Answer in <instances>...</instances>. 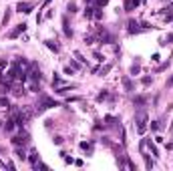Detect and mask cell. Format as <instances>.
Listing matches in <instances>:
<instances>
[{"label": "cell", "instance_id": "1", "mask_svg": "<svg viewBox=\"0 0 173 171\" xmlns=\"http://www.w3.org/2000/svg\"><path fill=\"white\" fill-rule=\"evenodd\" d=\"M135 123H137V131L143 135V133H145V129H147V115H145V113H137Z\"/></svg>", "mask_w": 173, "mask_h": 171}, {"label": "cell", "instance_id": "2", "mask_svg": "<svg viewBox=\"0 0 173 171\" xmlns=\"http://www.w3.org/2000/svg\"><path fill=\"white\" fill-rule=\"evenodd\" d=\"M48 107H58V103H56V101H52V99H48V97H44L43 103L38 105V113L44 111V109H48Z\"/></svg>", "mask_w": 173, "mask_h": 171}, {"label": "cell", "instance_id": "3", "mask_svg": "<svg viewBox=\"0 0 173 171\" xmlns=\"http://www.w3.org/2000/svg\"><path fill=\"white\" fill-rule=\"evenodd\" d=\"M32 8H34V2H20V4L16 6V10H18V12H24V14L32 12Z\"/></svg>", "mask_w": 173, "mask_h": 171}, {"label": "cell", "instance_id": "4", "mask_svg": "<svg viewBox=\"0 0 173 171\" xmlns=\"http://www.w3.org/2000/svg\"><path fill=\"white\" fill-rule=\"evenodd\" d=\"M24 30H26V24L22 22V24H18V26H16V28H14V30L8 34V36H10V38H16V36H18V34H22Z\"/></svg>", "mask_w": 173, "mask_h": 171}, {"label": "cell", "instance_id": "5", "mask_svg": "<svg viewBox=\"0 0 173 171\" xmlns=\"http://www.w3.org/2000/svg\"><path fill=\"white\" fill-rule=\"evenodd\" d=\"M137 4H139V0H127V2H125V10H127V12H131Z\"/></svg>", "mask_w": 173, "mask_h": 171}, {"label": "cell", "instance_id": "6", "mask_svg": "<svg viewBox=\"0 0 173 171\" xmlns=\"http://www.w3.org/2000/svg\"><path fill=\"white\" fill-rule=\"evenodd\" d=\"M62 26H65V34H67V36H73V30L69 28V20H67V16L62 18Z\"/></svg>", "mask_w": 173, "mask_h": 171}, {"label": "cell", "instance_id": "7", "mask_svg": "<svg viewBox=\"0 0 173 171\" xmlns=\"http://www.w3.org/2000/svg\"><path fill=\"white\" fill-rule=\"evenodd\" d=\"M129 32L133 34V32H139V24L135 22V20H131L129 22Z\"/></svg>", "mask_w": 173, "mask_h": 171}, {"label": "cell", "instance_id": "8", "mask_svg": "<svg viewBox=\"0 0 173 171\" xmlns=\"http://www.w3.org/2000/svg\"><path fill=\"white\" fill-rule=\"evenodd\" d=\"M46 46H48L52 52H58V44H54L52 41H46Z\"/></svg>", "mask_w": 173, "mask_h": 171}, {"label": "cell", "instance_id": "9", "mask_svg": "<svg viewBox=\"0 0 173 171\" xmlns=\"http://www.w3.org/2000/svg\"><path fill=\"white\" fill-rule=\"evenodd\" d=\"M16 157L24 161V159H26V153H24V149H16Z\"/></svg>", "mask_w": 173, "mask_h": 171}, {"label": "cell", "instance_id": "10", "mask_svg": "<svg viewBox=\"0 0 173 171\" xmlns=\"http://www.w3.org/2000/svg\"><path fill=\"white\" fill-rule=\"evenodd\" d=\"M28 159H30V165L34 167V165H36V151H30V157H28Z\"/></svg>", "mask_w": 173, "mask_h": 171}, {"label": "cell", "instance_id": "11", "mask_svg": "<svg viewBox=\"0 0 173 171\" xmlns=\"http://www.w3.org/2000/svg\"><path fill=\"white\" fill-rule=\"evenodd\" d=\"M123 85H125V89H127V91H133V85H131V81L127 79V77L123 79Z\"/></svg>", "mask_w": 173, "mask_h": 171}, {"label": "cell", "instance_id": "12", "mask_svg": "<svg viewBox=\"0 0 173 171\" xmlns=\"http://www.w3.org/2000/svg\"><path fill=\"white\" fill-rule=\"evenodd\" d=\"M14 125H16V121H14V119L6 121V129H8V131H12V129H14Z\"/></svg>", "mask_w": 173, "mask_h": 171}, {"label": "cell", "instance_id": "13", "mask_svg": "<svg viewBox=\"0 0 173 171\" xmlns=\"http://www.w3.org/2000/svg\"><path fill=\"white\" fill-rule=\"evenodd\" d=\"M135 103H137V105H145L147 99H145V97H135Z\"/></svg>", "mask_w": 173, "mask_h": 171}, {"label": "cell", "instance_id": "14", "mask_svg": "<svg viewBox=\"0 0 173 171\" xmlns=\"http://www.w3.org/2000/svg\"><path fill=\"white\" fill-rule=\"evenodd\" d=\"M8 18H10V10L6 8V14H4V20H2V24H4V26L8 24Z\"/></svg>", "mask_w": 173, "mask_h": 171}, {"label": "cell", "instance_id": "15", "mask_svg": "<svg viewBox=\"0 0 173 171\" xmlns=\"http://www.w3.org/2000/svg\"><path fill=\"white\" fill-rule=\"evenodd\" d=\"M145 167H147V169H151V167H153V161H151L147 155H145Z\"/></svg>", "mask_w": 173, "mask_h": 171}, {"label": "cell", "instance_id": "16", "mask_svg": "<svg viewBox=\"0 0 173 171\" xmlns=\"http://www.w3.org/2000/svg\"><path fill=\"white\" fill-rule=\"evenodd\" d=\"M0 107H10V103H8V99H4V97H2V99H0Z\"/></svg>", "mask_w": 173, "mask_h": 171}, {"label": "cell", "instance_id": "17", "mask_svg": "<svg viewBox=\"0 0 173 171\" xmlns=\"http://www.w3.org/2000/svg\"><path fill=\"white\" fill-rule=\"evenodd\" d=\"M111 67H113V65H107V67H105V69H103V71H101V75H107V73H109V71H111Z\"/></svg>", "mask_w": 173, "mask_h": 171}, {"label": "cell", "instance_id": "18", "mask_svg": "<svg viewBox=\"0 0 173 171\" xmlns=\"http://www.w3.org/2000/svg\"><path fill=\"white\" fill-rule=\"evenodd\" d=\"M137 73H139V67L133 65V67H131V75H137Z\"/></svg>", "mask_w": 173, "mask_h": 171}, {"label": "cell", "instance_id": "19", "mask_svg": "<svg viewBox=\"0 0 173 171\" xmlns=\"http://www.w3.org/2000/svg\"><path fill=\"white\" fill-rule=\"evenodd\" d=\"M75 56H77V58H79V60H81V62H85L86 58H83V54H81V52H79V50H77V52H75Z\"/></svg>", "mask_w": 173, "mask_h": 171}, {"label": "cell", "instance_id": "20", "mask_svg": "<svg viewBox=\"0 0 173 171\" xmlns=\"http://www.w3.org/2000/svg\"><path fill=\"white\" fill-rule=\"evenodd\" d=\"M81 149H85V151H91V145H89V143H81Z\"/></svg>", "mask_w": 173, "mask_h": 171}, {"label": "cell", "instance_id": "21", "mask_svg": "<svg viewBox=\"0 0 173 171\" xmlns=\"http://www.w3.org/2000/svg\"><path fill=\"white\" fill-rule=\"evenodd\" d=\"M69 67H71V69L75 71V69H79V62H75V60H71V65H69Z\"/></svg>", "mask_w": 173, "mask_h": 171}, {"label": "cell", "instance_id": "22", "mask_svg": "<svg viewBox=\"0 0 173 171\" xmlns=\"http://www.w3.org/2000/svg\"><path fill=\"white\" fill-rule=\"evenodd\" d=\"M149 147H151V153H153V155H157V147H155L153 143H149Z\"/></svg>", "mask_w": 173, "mask_h": 171}, {"label": "cell", "instance_id": "23", "mask_svg": "<svg viewBox=\"0 0 173 171\" xmlns=\"http://www.w3.org/2000/svg\"><path fill=\"white\" fill-rule=\"evenodd\" d=\"M105 97H107V93H105V91H103V93H99V97H97V99H99V101H103V99H105Z\"/></svg>", "mask_w": 173, "mask_h": 171}, {"label": "cell", "instance_id": "24", "mask_svg": "<svg viewBox=\"0 0 173 171\" xmlns=\"http://www.w3.org/2000/svg\"><path fill=\"white\" fill-rule=\"evenodd\" d=\"M105 4H107V0H97V6H99V8H101V6H105Z\"/></svg>", "mask_w": 173, "mask_h": 171}, {"label": "cell", "instance_id": "25", "mask_svg": "<svg viewBox=\"0 0 173 171\" xmlns=\"http://www.w3.org/2000/svg\"><path fill=\"white\" fill-rule=\"evenodd\" d=\"M167 87H173V77L169 79V81H167Z\"/></svg>", "mask_w": 173, "mask_h": 171}]
</instances>
